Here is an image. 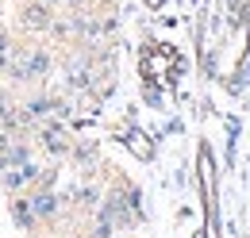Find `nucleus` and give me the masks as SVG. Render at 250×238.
<instances>
[{
	"instance_id": "nucleus-3",
	"label": "nucleus",
	"mask_w": 250,
	"mask_h": 238,
	"mask_svg": "<svg viewBox=\"0 0 250 238\" xmlns=\"http://www.w3.org/2000/svg\"><path fill=\"white\" fill-rule=\"evenodd\" d=\"M143 4H146V8H162L166 0H143Z\"/></svg>"
},
{
	"instance_id": "nucleus-2",
	"label": "nucleus",
	"mask_w": 250,
	"mask_h": 238,
	"mask_svg": "<svg viewBox=\"0 0 250 238\" xmlns=\"http://www.w3.org/2000/svg\"><path fill=\"white\" fill-rule=\"evenodd\" d=\"M116 135H120V142H124L139 161H150V158H154V142H150V135H146V131L131 127V123H120V127H116Z\"/></svg>"
},
{
	"instance_id": "nucleus-1",
	"label": "nucleus",
	"mask_w": 250,
	"mask_h": 238,
	"mask_svg": "<svg viewBox=\"0 0 250 238\" xmlns=\"http://www.w3.org/2000/svg\"><path fill=\"white\" fill-rule=\"evenodd\" d=\"M181 69H185V61L177 54V46H169V42H146L139 50V77L146 85V96H158V92L173 89Z\"/></svg>"
}]
</instances>
